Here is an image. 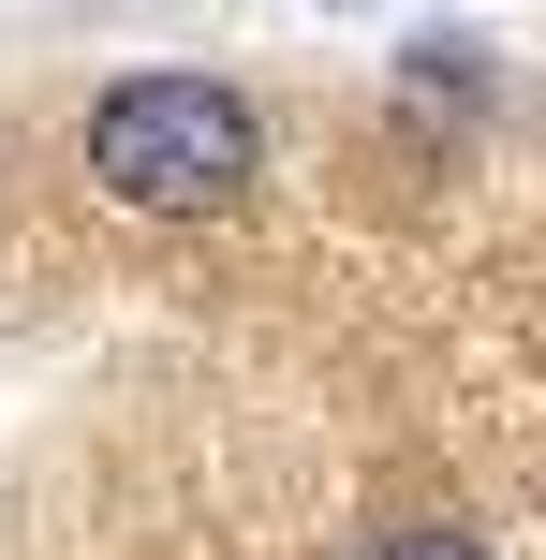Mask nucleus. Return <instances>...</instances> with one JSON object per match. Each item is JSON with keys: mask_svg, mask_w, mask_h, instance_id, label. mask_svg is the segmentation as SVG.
<instances>
[{"mask_svg": "<svg viewBox=\"0 0 546 560\" xmlns=\"http://www.w3.org/2000/svg\"><path fill=\"white\" fill-rule=\"evenodd\" d=\"M266 163V118L236 104L222 74H133L89 104V177H104L118 207H148V222H207V207H236Z\"/></svg>", "mask_w": 546, "mask_h": 560, "instance_id": "f257e3e1", "label": "nucleus"}, {"mask_svg": "<svg viewBox=\"0 0 546 560\" xmlns=\"http://www.w3.org/2000/svg\"><path fill=\"white\" fill-rule=\"evenodd\" d=\"M414 89H488V59H473L458 30H429V45H414Z\"/></svg>", "mask_w": 546, "mask_h": 560, "instance_id": "f03ea898", "label": "nucleus"}, {"mask_svg": "<svg viewBox=\"0 0 546 560\" xmlns=\"http://www.w3.org/2000/svg\"><path fill=\"white\" fill-rule=\"evenodd\" d=\"M370 560H488V546H473V532H384Z\"/></svg>", "mask_w": 546, "mask_h": 560, "instance_id": "7ed1b4c3", "label": "nucleus"}]
</instances>
